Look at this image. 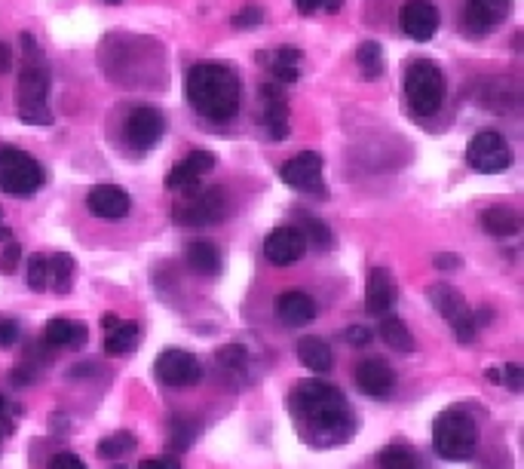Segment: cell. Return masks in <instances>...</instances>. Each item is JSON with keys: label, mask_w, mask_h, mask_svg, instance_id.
<instances>
[{"label": "cell", "mask_w": 524, "mask_h": 469, "mask_svg": "<svg viewBox=\"0 0 524 469\" xmlns=\"http://www.w3.org/2000/svg\"><path fill=\"white\" fill-rule=\"evenodd\" d=\"M430 301L439 310V316L454 328V335H457L460 344L475 341V332H479V325H475V310L469 307V301L457 289L439 283V286L430 289Z\"/></svg>", "instance_id": "cell-9"}, {"label": "cell", "mask_w": 524, "mask_h": 469, "mask_svg": "<svg viewBox=\"0 0 524 469\" xmlns=\"http://www.w3.org/2000/svg\"><path fill=\"white\" fill-rule=\"evenodd\" d=\"M46 286H50V258L31 255L28 258V289L31 292H46Z\"/></svg>", "instance_id": "cell-34"}, {"label": "cell", "mask_w": 524, "mask_h": 469, "mask_svg": "<svg viewBox=\"0 0 524 469\" xmlns=\"http://www.w3.org/2000/svg\"><path fill=\"white\" fill-rule=\"evenodd\" d=\"M19 258H22V249H19V243H10V246H7V252H4V258H0V270H4V273H16V267H19Z\"/></svg>", "instance_id": "cell-43"}, {"label": "cell", "mask_w": 524, "mask_h": 469, "mask_svg": "<svg viewBox=\"0 0 524 469\" xmlns=\"http://www.w3.org/2000/svg\"><path fill=\"white\" fill-rule=\"evenodd\" d=\"M433 448L445 460H469L479 448V427L466 411L448 408L433 420Z\"/></svg>", "instance_id": "cell-4"}, {"label": "cell", "mask_w": 524, "mask_h": 469, "mask_svg": "<svg viewBox=\"0 0 524 469\" xmlns=\"http://www.w3.org/2000/svg\"><path fill=\"white\" fill-rule=\"evenodd\" d=\"M341 7H344V0H319V10H331V13H335Z\"/></svg>", "instance_id": "cell-48"}, {"label": "cell", "mask_w": 524, "mask_h": 469, "mask_svg": "<svg viewBox=\"0 0 524 469\" xmlns=\"http://www.w3.org/2000/svg\"><path fill=\"white\" fill-rule=\"evenodd\" d=\"M46 175L40 163L19 151V148H0V191L10 197H31L43 187Z\"/></svg>", "instance_id": "cell-6"}, {"label": "cell", "mask_w": 524, "mask_h": 469, "mask_svg": "<svg viewBox=\"0 0 524 469\" xmlns=\"http://www.w3.org/2000/svg\"><path fill=\"white\" fill-rule=\"evenodd\" d=\"M105 4H123V0H105Z\"/></svg>", "instance_id": "cell-50"}, {"label": "cell", "mask_w": 524, "mask_h": 469, "mask_svg": "<svg viewBox=\"0 0 524 469\" xmlns=\"http://www.w3.org/2000/svg\"><path fill=\"white\" fill-rule=\"evenodd\" d=\"M445 74L436 62H426V59H414L405 71V99L408 108L417 117H430L445 105Z\"/></svg>", "instance_id": "cell-5"}, {"label": "cell", "mask_w": 524, "mask_h": 469, "mask_svg": "<svg viewBox=\"0 0 524 469\" xmlns=\"http://www.w3.org/2000/svg\"><path fill=\"white\" fill-rule=\"evenodd\" d=\"M187 102L200 117L212 123H227L236 117L243 102V83L224 62H200L187 74Z\"/></svg>", "instance_id": "cell-2"}, {"label": "cell", "mask_w": 524, "mask_h": 469, "mask_svg": "<svg viewBox=\"0 0 524 469\" xmlns=\"http://www.w3.org/2000/svg\"><path fill=\"white\" fill-rule=\"evenodd\" d=\"M356 62H359V71L365 80H377L384 74V46L377 40H362L359 50H356Z\"/></svg>", "instance_id": "cell-29"}, {"label": "cell", "mask_w": 524, "mask_h": 469, "mask_svg": "<svg viewBox=\"0 0 524 469\" xmlns=\"http://www.w3.org/2000/svg\"><path fill=\"white\" fill-rule=\"evenodd\" d=\"M347 341L353 347H368L374 341V332H371V328H365V325H353V328H347Z\"/></svg>", "instance_id": "cell-41"}, {"label": "cell", "mask_w": 524, "mask_h": 469, "mask_svg": "<svg viewBox=\"0 0 524 469\" xmlns=\"http://www.w3.org/2000/svg\"><path fill=\"white\" fill-rule=\"evenodd\" d=\"M319 307L310 295L304 292H285L276 298V319L289 328H304L316 319Z\"/></svg>", "instance_id": "cell-21"}, {"label": "cell", "mask_w": 524, "mask_h": 469, "mask_svg": "<svg viewBox=\"0 0 524 469\" xmlns=\"http://www.w3.org/2000/svg\"><path fill=\"white\" fill-rule=\"evenodd\" d=\"M102 328H105V353L120 356V353H129L138 347V325L135 322H120L114 313H108L102 319Z\"/></svg>", "instance_id": "cell-23"}, {"label": "cell", "mask_w": 524, "mask_h": 469, "mask_svg": "<svg viewBox=\"0 0 524 469\" xmlns=\"http://www.w3.org/2000/svg\"><path fill=\"white\" fill-rule=\"evenodd\" d=\"M19 40H22V50H25V53H37V43H34L31 34H22Z\"/></svg>", "instance_id": "cell-49"}, {"label": "cell", "mask_w": 524, "mask_h": 469, "mask_svg": "<svg viewBox=\"0 0 524 469\" xmlns=\"http://www.w3.org/2000/svg\"><path fill=\"white\" fill-rule=\"evenodd\" d=\"M289 405L301 439H307L313 448H335L353 436V408L338 387L325 381H304L295 387Z\"/></svg>", "instance_id": "cell-1"}, {"label": "cell", "mask_w": 524, "mask_h": 469, "mask_svg": "<svg viewBox=\"0 0 524 469\" xmlns=\"http://www.w3.org/2000/svg\"><path fill=\"white\" fill-rule=\"evenodd\" d=\"M16 108L19 120L28 126H53V108H50V68L37 53H25V65L19 74L16 89Z\"/></svg>", "instance_id": "cell-3"}, {"label": "cell", "mask_w": 524, "mask_h": 469, "mask_svg": "<svg viewBox=\"0 0 524 469\" xmlns=\"http://www.w3.org/2000/svg\"><path fill=\"white\" fill-rule=\"evenodd\" d=\"M86 209L95 215V218H105V221H120L129 215L132 209V200L123 187H114V184H99L92 187L89 197H86Z\"/></svg>", "instance_id": "cell-19"}, {"label": "cell", "mask_w": 524, "mask_h": 469, "mask_svg": "<svg viewBox=\"0 0 524 469\" xmlns=\"http://www.w3.org/2000/svg\"><path fill=\"white\" fill-rule=\"evenodd\" d=\"M436 267L439 270H457L460 267V255H436Z\"/></svg>", "instance_id": "cell-45"}, {"label": "cell", "mask_w": 524, "mask_h": 469, "mask_svg": "<svg viewBox=\"0 0 524 469\" xmlns=\"http://www.w3.org/2000/svg\"><path fill=\"white\" fill-rule=\"evenodd\" d=\"M466 163L482 175H500L512 166V148L500 132H475L466 145Z\"/></svg>", "instance_id": "cell-8"}, {"label": "cell", "mask_w": 524, "mask_h": 469, "mask_svg": "<svg viewBox=\"0 0 524 469\" xmlns=\"http://www.w3.org/2000/svg\"><path fill=\"white\" fill-rule=\"evenodd\" d=\"M380 469H417V457L405 445H387L377 454Z\"/></svg>", "instance_id": "cell-32"}, {"label": "cell", "mask_w": 524, "mask_h": 469, "mask_svg": "<svg viewBox=\"0 0 524 469\" xmlns=\"http://www.w3.org/2000/svg\"><path fill=\"white\" fill-rule=\"evenodd\" d=\"M157 378L166 384V387H194L200 381V359L194 353H187V350H163L157 356Z\"/></svg>", "instance_id": "cell-12"}, {"label": "cell", "mask_w": 524, "mask_h": 469, "mask_svg": "<svg viewBox=\"0 0 524 469\" xmlns=\"http://www.w3.org/2000/svg\"><path fill=\"white\" fill-rule=\"evenodd\" d=\"M482 227L491 233V237H497V240H509V237H515V233L521 230V218L509 206H491L482 215Z\"/></svg>", "instance_id": "cell-25"}, {"label": "cell", "mask_w": 524, "mask_h": 469, "mask_svg": "<svg viewBox=\"0 0 524 469\" xmlns=\"http://www.w3.org/2000/svg\"><path fill=\"white\" fill-rule=\"evenodd\" d=\"M187 267L200 276H215L221 273V252L212 243H190L187 246Z\"/></svg>", "instance_id": "cell-28"}, {"label": "cell", "mask_w": 524, "mask_h": 469, "mask_svg": "<svg viewBox=\"0 0 524 469\" xmlns=\"http://www.w3.org/2000/svg\"><path fill=\"white\" fill-rule=\"evenodd\" d=\"M261 99H264V126H267L270 138L282 142V138L289 135V105H285L282 86L279 83H264Z\"/></svg>", "instance_id": "cell-20"}, {"label": "cell", "mask_w": 524, "mask_h": 469, "mask_svg": "<svg viewBox=\"0 0 524 469\" xmlns=\"http://www.w3.org/2000/svg\"><path fill=\"white\" fill-rule=\"evenodd\" d=\"M108 469H126V466H108Z\"/></svg>", "instance_id": "cell-51"}, {"label": "cell", "mask_w": 524, "mask_h": 469, "mask_svg": "<svg viewBox=\"0 0 524 469\" xmlns=\"http://www.w3.org/2000/svg\"><path fill=\"white\" fill-rule=\"evenodd\" d=\"M13 65V50H10V43L0 40V74H7Z\"/></svg>", "instance_id": "cell-44"}, {"label": "cell", "mask_w": 524, "mask_h": 469, "mask_svg": "<svg viewBox=\"0 0 524 469\" xmlns=\"http://www.w3.org/2000/svg\"><path fill=\"white\" fill-rule=\"evenodd\" d=\"M399 289L396 279L387 267H371L368 273V286H365V310L371 316H387L396 307Z\"/></svg>", "instance_id": "cell-18"}, {"label": "cell", "mask_w": 524, "mask_h": 469, "mask_svg": "<svg viewBox=\"0 0 524 469\" xmlns=\"http://www.w3.org/2000/svg\"><path fill=\"white\" fill-rule=\"evenodd\" d=\"M307 243H304V233L292 224L276 227L270 237L264 240V258L276 267H292L295 261H301Z\"/></svg>", "instance_id": "cell-15"}, {"label": "cell", "mask_w": 524, "mask_h": 469, "mask_svg": "<svg viewBox=\"0 0 524 469\" xmlns=\"http://www.w3.org/2000/svg\"><path fill=\"white\" fill-rule=\"evenodd\" d=\"M295 10H298L301 16H310V13L319 10V0H295Z\"/></svg>", "instance_id": "cell-46"}, {"label": "cell", "mask_w": 524, "mask_h": 469, "mask_svg": "<svg viewBox=\"0 0 524 469\" xmlns=\"http://www.w3.org/2000/svg\"><path fill=\"white\" fill-rule=\"evenodd\" d=\"M377 335H380V341H384L387 347H393V350H399V353H411V350H414V338H411V332H408V325H405L399 316H393V313L380 316Z\"/></svg>", "instance_id": "cell-27"}, {"label": "cell", "mask_w": 524, "mask_h": 469, "mask_svg": "<svg viewBox=\"0 0 524 469\" xmlns=\"http://www.w3.org/2000/svg\"><path fill=\"white\" fill-rule=\"evenodd\" d=\"M19 341V322L13 319H0V350H7Z\"/></svg>", "instance_id": "cell-39"}, {"label": "cell", "mask_w": 524, "mask_h": 469, "mask_svg": "<svg viewBox=\"0 0 524 469\" xmlns=\"http://www.w3.org/2000/svg\"><path fill=\"white\" fill-rule=\"evenodd\" d=\"M301 62H304V53L295 50V46H282L270 56V74L279 86H292L298 83L301 77Z\"/></svg>", "instance_id": "cell-24"}, {"label": "cell", "mask_w": 524, "mask_h": 469, "mask_svg": "<svg viewBox=\"0 0 524 469\" xmlns=\"http://www.w3.org/2000/svg\"><path fill=\"white\" fill-rule=\"evenodd\" d=\"M298 230L304 233V243L307 246H316V249H328L331 246V230L319 218H304Z\"/></svg>", "instance_id": "cell-35"}, {"label": "cell", "mask_w": 524, "mask_h": 469, "mask_svg": "<svg viewBox=\"0 0 524 469\" xmlns=\"http://www.w3.org/2000/svg\"><path fill=\"white\" fill-rule=\"evenodd\" d=\"M194 436H197V427L190 424L187 417H172L169 424V451H187L194 445Z\"/></svg>", "instance_id": "cell-33"}, {"label": "cell", "mask_w": 524, "mask_h": 469, "mask_svg": "<svg viewBox=\"0 0 524 469\" xmlns=\"http://www.w3.org/2000/svg\"><path fill=\"white\" fill-rule=\"evenodd\" d=\"M10 237H13V230H10V224L4 218V209H0V243H7Z\"/></svg>", "instance_id": "cell-47"}, {"label": "cell", "mask_w": 524, "mask_h": 469, "mask_svg": "<svg viewBox=\"0 0 524 469\" xmlns=\"http://www.w3.org/2000/svg\"><path fill=\"white\" fill-rule=\"evenodd\" d=\"M224 215H227V197L221 187H194L172 209V218L181 227H212L224 221Z\"/></svg>", "instance_id": "cell-7"}, {"label": "cell", "mask_w": 524, "mask_h": 469, "mask_svg": "<svg viewBox=\"0 0 524 469\" xmlns=\"http://www.w3.org/2000/svg\"><path fill=\"white\" fill-rule=\"evenodd\" d=\"M402 31L417 40V43H426L433 40V34L439 31V10L430 4V0H408V4L402 7Z\"/></svg>", "instance_id": "cell-17"}, {"label": "cell", "mask_w": 524, "mask_h": 469, "mask_svg": "<svg viewBox=\"0 0 524 469\" xmlns=\"http://www.w3.org/2000/svg\"><path fill=\"white\" fill-rule=\"evenodd\" d=\"M138 469H181V460L178 457H145L138 463Z\"/></svg>", "instance_id": "cell-40"}, {"label": "cell", "mask_w": 524, "mask_h": 469, "mask_svg": "<svg viewBox=\"0 0 524 469\" xmlns=\"http://www.w3.org/2000/svg\"><path fill=\"white\" fill-rule=\"evenodd\" d=\"M512 13V0H466L463 28L469 34H488L500 28Z\"/></svg>", "instance_id": "cell-14"}, {"label": "cell", "mask_w": 524, "mask_h": 469, "mask_svg": "<svg viewBox=\"0 0 524 469\" xmlns=\"http://www.w3.org/2000/svg\"><path fill=\"white\" fill-rule=\"evenodd\" d=\"M89 341V332L86 325L77 322V319H50L43 328V344L46 347H59V350H80L86 347Z\"/></svg>", "instance_id": "cell-22"}, {"label": "cell", "mask_w": 524, "mask_h": 469, "mask_svg": "<svg viewBox=\"0 0 524 469\" xmlns=\"http://www.w3.org/2000/svg\"><path fill=\"white\" fill-rule=\"evenodd\" d=\"M215 169V154L212 151H190L181 163H175L166 175V187L175 194H187L200 187L203 175Z\"/></svg>", "instance_id": "cell-13"}, {"label": "cell", "mask_w": 524, "mask_h": 469, "mask_svg": "<svg viewBox=\"0 0 524 469\" xmlns=\"http://www.w3.org/2000/svg\"><path fill=\"white\" fill-rule=\"evenodd\" d=\"M261 22H264V10L261 7H243L240 13L233 16L236 28H258Z\"/></svg>", "instance_id": "cell-38"}, {"label": "cell", "mask_w": 524, "mask_h": 469, "mask_svg": "<svg viewBox=\"0 0 524 469\" xmlns=\"http://www.w3.org/2000/svg\"><path fill=\"white\" fill-rule=\"evenodd\" d=\"M218 365L221 368H230V371H246L249 368V350L243 344H227L215 353Z\"/></svg>", "instance_id": "cell-36"}, {"label": "cell", "mask_w": 524, "mask_h": 469, "mask_svg": "<svg viewBox=\"0 0 524 469\" xmlns=\"http://www.w3.org/2000/svg\"><path fill=\"white\" fill-rule=\"evenodd\" d=\"M500 384H506L509 390L521 393V390H524V368H521L518 362L503 365V368H500Z\"/></svg>", "instance_id": "cell-37"}, {"label": "cell", "mask_w": 524, "mask_h": 469, "mask_svg": "<svg viewBox=\"0 0 524 469\" xmlns=\"http://www.w3.org/2000/svg\"><path fill=\"white\" fill-rule=\"evenodd\" d=\"M135 445H138V439H135L132 433L117 430V433H111L108 439H102V442H99V457H105V460H117V457L132 454V451H135Z\"/></svg>", "instance_id": "cell-31"}, {"label": "cell", "mask_w": 524, "mask_h": 469, "mask_svg": "<svg viewBox=\"0 0 524 469\" xmlns=\"http://www.w3.org/2000/svg\"><path fill=\"white\" fill-rule=\"evenodd\" d=\"M50 469H86V463H83L77 454L65 451V454H56V457L50 460Z\"/></svg>", "instance_id": "cell-42"}, {"label": "cell", "mask_w": 524, "mask_h": 469, "mask_svg": "<svg viewBox=\"0 0 524 469\" xmlns=\"http://www.w3.org/2000/svg\"><path fill=\"white\" fill-rule=\"evenodd\" d=\"M163 132H166V117L160 108H151V105H141V108H132V114L126 117L123 123V135L132 151L138 154H148L154 151L160 142H163Z\"/></svg>", "instance_id": "cell-10"}, {"label": "cell", "mask_w": 524, "mask_h": 469, "mask_svg": "<svg viewBox=\"0 0 524 469\" xmlns=\"http://www.w3.org/2000/svg\"><path fill=\"white\" fill-rule=\"evenodd\" d=\"M322 169H325V163H322V157L316 154V151H304V154H298V157H292L289 163H282V169H279V178L289 184V187H295V191H304V194H316V197H322L325 191H322Z\"/></svg>", "instance_id": "cell-11"}, {"label": "cell", "mask_w": 524, "mask_h": 469, "mask_svg": "<svg viewBox=\"0 0 524 469\" xmlns=\"http://www.w3.org/2000/svg\"><path fill=\"white\" fill-rule=\"evenodd\" d=\"M74 273H77V264L68 252H59L50 258V283L59 295H68L71 286H74Z\"/></svg>", "instance_id": "cell-30"}, {"label": "cell", "mask_w": 524, "mask_h": 469, "mask_svg": "<svg viewBox=\"0 0 524 469\" xmlns=\"http://www.w3.org/2000/svg\"><path fill=\"white\" fill-rule=\"evenodd\" d=\"M298 359L304 368L316 371V374H325L331 371V365H335V356H331V347L322 341V338H301L298 341Z\"/></svg>", "instance_id": "cell-26"}, {"label": "cell", "mask_w": 524, "mask_h": 469, "mask_svg": "<svg viewBox=\"0 0 524 469\" xmlns=\"http://www.w3.org/2000/svg\"><path fill=\"white\" fill-rule=\"evenodd\" d=\"M356 387L371 399H387L396 390V371L384 359H362L356 365Z\"/></svg>", "instance_id": "cell-16"}]
</instances>
